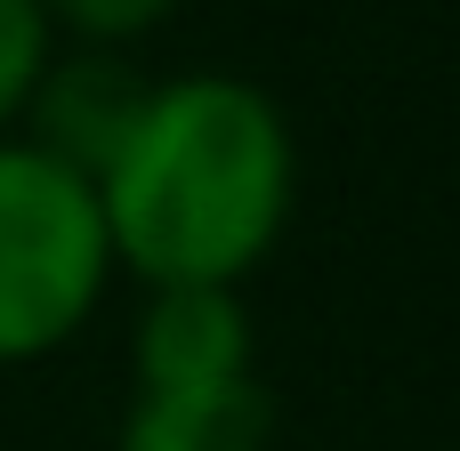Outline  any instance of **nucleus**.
Wrapping results in <instances>:
<instances>
[{"mask_svg":"<svg viewBox=\"0 0 460 451\" xmlns=\"http://www.w3.org/2000/svg\"><path fill=\"white\" fill-rule=\"evenodd\" d=\"M178 8L186 0H40L57 48H121V56H137Z\"/></svg>","mask_w":460,"mask_h":451,"instance_id":"6","label":"nucleus"},{"mask_svg":"<svg viewBox=\"0 0 460 451\" xmlns=\"http://www.w3.org/2000/svg\"><path fill=\"white\" fill-rule=\"evenodd\" d=\"M49 56H57V32H49L40 0H0V137L24 129V105L40 89Z\"/></svg>","mask_w":460,"mask_h":451,"instance_id":"7","label":"nucleus"},{"mask_svg":"<svg viewBox=\"0 0 460 451\" xmlns=\"http://www.w3.org/2000/svg\"><path fill=\"white\" fill-rule=\"evenodd\" d=\"M121 363H129V387L137 395L259 379V315H251V291H210V282L146 291L137 315H129Z\"/></svg>","mask_w":460,"mask_h":451,"instance_id":"3","label":"nucleus"},{"mask_svg":"<svg viewBox=\"0 0 460 451\" xmlns=\"http://www.w3.org/2000/svg\"><path fill=\"white\" fill-rule=\"evenodd\" d=\"M283 436V403L259 379L234 387H178V395H121L113 451H275Z\"/></svg>","mask_w":460,"mask_h":451,"instance_id":"5","label":"nucleus"},{"mask_svg":"<svg viewBox=\"0 0 460 451\" xmlns=\"http://www.w3.org/2000/svg\"><path fill=\"white\" fill-rule=\"evenodd\" d=\"M113 242L89 178L0 137V371L65 355L113 299Z\"/></svg>","mask_w":460,"mask_h":451,"instance_id":"2","label":"nucleus"},{"mask_svg":"<svg viewBox=\"0 0 460 451\" xmlns=\"http://www.w3.org/2000/svg\"><path fill=\"white\" fill-rule=\"evenodd\" d=\"M89 194L121 282L251 291L299 218V129L251 73H154L121 153L89 178Z\"/></svg>","mask_w":460,"mask_h":451,"instance_id":"1","label":"nucleus"},{"mask_svg":"<svg viewBox=\"0 0 460 451\" xmlns=\"http://www.w3.org/2000/svg\"><path fill=\"white\" fill-rule=\"evenodd\" d=\"M146 89H154V73L137 56H121V48H57L49 73H40V89H32V105H24L16 137L40 145L49 161H65L73 178H97L121 153Z\"/></svg>","mask_w":460,"mask_h":451,"instance_id":"4","label":"nucleus"}]
</instances>
